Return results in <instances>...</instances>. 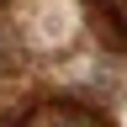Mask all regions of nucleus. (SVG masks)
I'll use <instances>...</instances> for the list:
<instances>
[{"instance_id":"f257e3e1","label":"nucleus","mask_w":127,"mask_h":127,"mask_svg":"<svg viewBox=\"0 0 127 127\" xmlns=\"http://www.w3.org/2000/svg\"><path fill=\"white\" fill-rule=\"evenodd\" d=\"M21 127H111L106 117H95V111L85 106H58V101H48V106H32Z\"/></svg>"},{"instance_id":"f03ea898","label":"nucleus","mask_w":127,"mask_h":127,"mask_svg":"<svg viewBox=\"0 0 127 127\" xmlns=\"http://www.w3.org/2000/svg\"><path fill=\"white\" fill-rule=\"evenodd\" d=\"M90 16H95L101 42L117 48V53H127V0H90Z\"/></svg>"}]
</instances>
